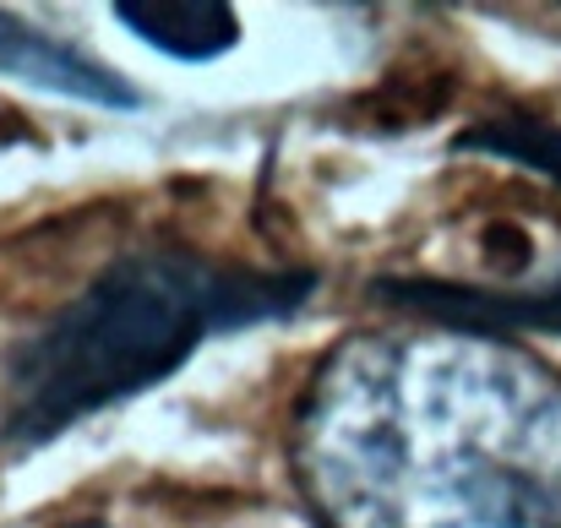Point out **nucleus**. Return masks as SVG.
<instances>
[{"instance_id": "423d86ee", "label": "nucleus", "mask_w": 561, "mask_h": 528, "mask_svg": "<svg viewBox=\"0 0 561 528\" xmlns=\"http://www.w3.org/2000/svg\"><path fill=\"white\" fill-rule=\"evenodd\" d=\"M458 148L469 153H491V159H513L529 170H546L561 180V126H540V120H491L458 137Z\"/></svg>"}, {"instance_id": "f257e3e1", "label": "nucleus", "mask_w": 561, "mask_h": 528, "mask_svg": "<svg viewBox=\"0 0 561 528\" xmlns=\"http://www.w3.org/2000/svg\"><path fill=\"white\" fill-rule=\"evenodd\" d=\"M289 463L322 528H561V370L425 317L355 333L317 365Z\"/></svg>"}, {"instance_id": "f03ea898", "label": "nucleus", "mask_w": 561, "mask_h": 528, "mask_svg": "<svg viewBox=\"0 0 561 528\" xmlns=\"http://www.w3.org/2000/svg\"><path fill=\"white\" fill-rule=\"evenodd\" d=\"M317 295L311 273L148 245L110 262L5 359L0 441L38 447L181 370L213 333L278 322Z\"/></svg>"}, {"instance_id": "7ed1b4c3", "label": "nucleus", "mask_w": 561, "mask_h": 528, "mask_svg": "<svg viewBox=\"0 0 561 528\" xmlns=\"http://www.w3.org/2000/svg\"><path fill=\"white\" fill-rule=\"evenodd\" d=\"M376 300L425 317V322H447V328H474V333H561V278L535 289V295H513V289H474V284H420V278H398V284H376Z\"/></svg>"}, {"instance_id": "39448f33", "label": "nucleus", "mask_w": 561, "mask_h": 528, "mask_svg": "<svg viewBox=\"0 0 561 528\" xmlns=\"http://www.w3.org/2000/svg\"><path fill=\"white\" fill-rule=\"evenodd\" d=\"M115 16L148 38L153 49L175 60H213L240 38V16L218 0H181V5H153V0H121Z\"/></svg>"}, {"instance_id": "20e7f679", "label": "nucleus", "mask_w": 561, "mask_h": 528, "mask_svg": "<svg viewBox=\"0 0 561 528\" xmlns=\"http://www.w3.org/2000/svg\"><path fill=\"white\" fill-rule=\"evenodd\" d=\"M0 77H16V82H33L44 93H66V99H82V104H104V110H131L137 104V88L110 71L104 60L71 49L66 38H49L16 16H0Z\"/></svg>"}, {"instance_id": "0eeeda50", "label": "nucleus", "mask_w": 561, "mask_h": 528, "mask_svg": "<svg viewBox=\"0 0 561 528\" xmlns=\"http://www.w3.org/2000/svg\"><path fill=\"white\" fill-rule=\"evenodd\" d=\"M60 528H110V524H99V518H71V524H60Z\"/></svg>"}]
</instances>
